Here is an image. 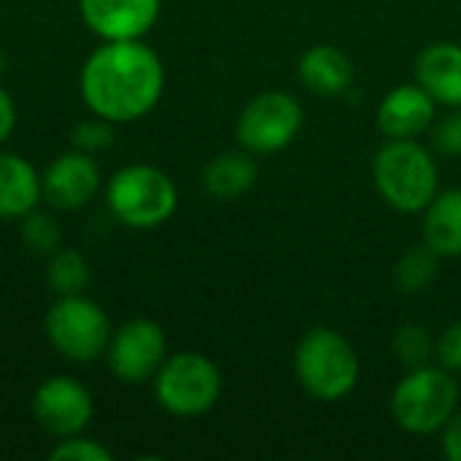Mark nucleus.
<instances>
[{"mask_svg": "<svg viewBox=\"0 0 461 461\" xmlns=\"http://www.w3.org/2000/svg\"><path fill=\"white\" fill-rule=\"evenodd\" d=\"M165 68L151 46L138 41H105L81 68V97L100 119L135 122L162 97Z\"/></svg>", "mask_w": 461, "mask_h": 461, "instance_id": "obj_1", "label": "nucleus"}, {"mask_svg": "<svg viewBox=\"0 0 461 461\" xmlns=\"http://www.w3.org/2000/svg\"><path fill=\"white\" fill-rule=\"evenodd\" d=\"M373 178L381 197L400 213H419L438 194V162L413 138H389L373 159Z\"/></svg>", "mask_w": 461, "mask_h": 461, "instance_id": "obj_2", "label": "nucleus"}, {"mask_svg": "<svg viewBox=\"0 0 461 461\" xmlns=\"http://www.w3.org/2000/svg\"><path fill=\"white\" fill-rule=\"evenodd\" d=\"M294 370L303 389L321 402H338L359 384V357L354 346L330 327H316L300 340Z\"/></svg>", "mask_w": 461, "mask_h": 461, "instance_id": "obj_3", "label": "nucleus"}, {"mask_svg": "<svg viewBox=\"0 0 461 461\" xmlns=\"http://www.w3.org/2000/svg\"><path fill=\"white\" fill-rule=\"evenodd\" d=\"M105 203L122 224L154 230L176 213L178 189L170 176L154 165H127L111 176Z\"/></svg>", "mask_w": 461, "mask_h": 461, "instance_id": "obj_4", "label": "nucleus"}, {"mask_svg": "<svg viewBox=\"0 0 461 461\" xmlns=\"http://www.w3.org/2000/svg\"><path fill=\"white\" fill-rule=\"evenodd\" d=\"M459 408V386L446 367H413L392 394L394 421L413 435H432Z\"/></svg>", "mask_w": 461, "mask_h": 461, "instance_id": "obj_5", "label": "nucleus"}, {"mask_svg": "<svg viewBox=\"0 0 461 461\" xmlns=\"http://www.w3.org/2000/svg\"><path fill=\"white\" fill-rule=\"evenodd\" d=\"M49 343L70 362H95L111 343L105 311L84 294H59L46 313Z\"/></svg>", "mask_w": 461, "mask_h": 461, "instance_id": "obj_6", "label": "nucleus"}, {"mask_svg": "<svg viewBox=\"0 0 461 461\" xmlns=\"http://www.w3.org/2000/svg\"><path fill=\"white\" fill-rule=\"evenodd\" d=\"M154 392L170 416L192 419L216 405L221 394V373L208 357L184 351L162 362L154 375Z\"/></svg>", "mask_w": 461, "mask_h": 461, "instance_id": "obj_7", "label": "nucleus"}, {"mask_svg": "<svg viewBox=\"0 0 461 461\" xmlns=\"http://www.w3.org/2000/svg\"><path fill=\"white\" fill-rule=\"evenodd\" d=\"M303 127V108L286 92L257 95L238 119V140L254 154L286 149Z\"/></svg>", "mask_w": 461, "mask_h": 461, "instance_id": "obj_8", "label": "nucleus"}, {"mask_svg": "<svg viewBox=\"0 0 461 461\" xmlns=\"http://www.w3.org/2000/svg\"><path fill=\"white\" fill-rule=\"evenodd\" d=\"M111 373L124 384H143L154 378L167 359V340L157 321L132 319L122 324L105 348Z\"/></svg>", "mask_w": 461, "mask_h": 461, "instance_id": "obj_9", "label": "nucleus"}, {"mask_svg": "<svg viewBox=\"0 0 461 461\" xmlns=\"http://www.w3.org/2000/svg\"><path fill=\"white\" fill-rule=\"evenodd\" d=\"M95 405L89 392L65 375H54L43 381L32 394V416L35 421L54 438H73L86 429L92 421Z\"/></svg>", "mask_w": 461, "mask_h": 461, "instance_id": "obj_10", "label": "nucleus"}, {"mask_svg": "<svg viewBox=\"0 0 461 461\" xmlns=\"http://www.w3.org/2000/svg\"><path fill=\"white\" fill-rule=\"evenodd\" d=\"M162 0H78L81 19L103 41H138L157 16Z\"/></svg>", "mask_w": 461, "mask_h": 461, "instance_id": "obj_11", "label": "nucleus"}, {"mask_svg": "<svg viewBox=\"0 0 461 461\" xmlns=\"http://www.w3.org/2000/svg\"><path fill=\"white\" fill-rule=\"evenodd\" d=\"M43 197L59 211L84 208L100 189V167L86 151L59 154L43 173Z\"/></svg>", "mask_w": 461, "mask_h": 461, "instance_id": "obj_12", "label": "nucleus"}, {"mask_svg": "<svg viewBox=\"0 0 461 461\" xmlns=\"http://www.w3.org/2000/svg\"><path fill=\"white\" fill-rule=\"evenodd\" d=\"M438 103L421 84L394 86L378 105V130L386 138H416L435 122Z\"/></svg>", "mask_w": 461, "mask_h": 461, "instance_id": "obj_13", "label": "nucleus"}, {"mask_svg": "<svg viewBox=\"0 0 461 461\" xmlns=\"http://www.w3.org/2000/svg\"><path fill=\"white\" fill-rule=\"evenodd\" d=\"M419 84L435 97V103L461 108V46L440 41L427 46L416 59Z\"/></svg>", "mask_w": 461, "mask_h": 461, "instance_id": "obj_14", "label": "nucleus"}, {"mask_svg": "<svg viewBox=\"0 0 461 461\" xmlns=\"http://www.w3.org/2000/svg\"><path fill=\"white\" fill-rule=\"evenodd\" d=\"M43 197L38 170L19 154L0 151V219H22Z\"/></svg>", "mask_w": 461, "mask_h": 461, "instance_id": "obj_15", "label": "nucleus"}, {"mask_svg": "<svg viewBox=\"0 0 461 461\" xmlns=\"http://www.w3.org/2000/svg\"><path fill=\"white\" fill-rule=\"evenodd\" d=\"M354 65L351 59L330 43L311 46L300 57V81L319 97H335L351 86Z\"/></svg>", "mask_w": 461, "mask_h": 461, "instance_id": "obj_16", "label": "nucleus"}, {"mask_svg": "<svg viewBox=\"0 0 461 461\" xmlns=\"http://www.w3.org/2000/svg\"><path fill=\"white\" fill-rule=\"evenodd\" d=\"M424 240L438 257H461V189L438 192L427 205Z\"/></svg>", "mask_w": 461, "mask_h": 461, "instance_id": "obj_17", "label": "nucleus"}, {"mask_svg": "<svg viewBox=\"0 0 461 461\" xmlns=\"http://www.w3.org/2000/svg\"><path fill=\"white\" fill-rule=\"evenodd\" d=\"M257 181V165L243 151H227L208 162L203 173V186L216 200H235L249 192Z\"/></svg>", "mask_w": 461, "mask_h": 461, "instance_id": "obj_18", "label": "nucleus"}, {"mask_svg": "<svg viewBox=\"0 0 461 461\" xmlns=\"http://www.w3.org/2000/svg\"><path fill=\"white\" fill-rule=\"evenodd\" d=\"M46 281L57 294H81L89 284V265L78 251L57 249L46 267Z\"/></svg>", "mask_w": 461, "mask_h": 461, "instance_id": "obj_19", "label": "nucleus"}, {"mask_svg": "<svg viewBox=\"0 0 461 461\" xmlns=\"http://www.w3.org/2000/svg\"><path fill=\"white\" fill-rule=\"evenodd\" d=\"M394 278L397 284L416 294L432 286V281L438 278V254L429 246L421 249H411L408 254H402V259L394 267Z\"/></svg>", "mask_w": 461, "mask_h": 461, "instance_id": "obj_20", "label": "nucleus"}, {"mask_svg": "<svg viewBox=\"0 0 461 461\" xmlns=\"http://www.w3.org/2000/svg\"><path fill=\"white\" fill-rule=\"evenodd\" d=\"M19 235L32 254H54L62 240V230H59L57 219L49 213H41L35 208L22 216Z\"/></svg>", "mask_w": 461, "mask_h": 461, "instance_id": "obj_21", "label": "nucleus"}, {"mask_svg": "<svg viewBox=\"0 0 461 461\" xmlns=\"http://www.w3.org/2000/svg\"><path fill=\"white\" fill-rule=\"evenodd\" d=\"M394 354L411 365V367H419L429 359L432 354V340H429V332L419 324H408L397 332L394 338Z\"/></svg>", "mask_w": 461, "mask_h": 461, "instance_id": "obj_22", "label": "nucleus"}, {"mask_svg": "<svg viewBox=\"0 0 461 461\" xmlns=\"http://www.w3.org/2000/svg\"><path fill=\"white\" fill-rule=\"evenodd\" d=\"M113 454L100 446L97 440L73 435V438H62L59 446L51 451V461H111Z\"/></svg>", "mask_w": 461, "mask_h": 461, "instance_id": "obj_23", "label": "nucleus"}, {"mask_svg": "<svg viewBox=\"0 0 461 461\" xmlns=\"http://www.w3.org/2000/svg\"><path fill=\"white\" fill-rule=\"evenodd\" d=\"M70 140H73V146L78 151H86V154L100 151V149H105L113 140L111 122L108 119H100V116L97 119H86V122H81V124L73 127Z\"/></svg>", "mask_w": 461, "mask_h": 461, "instance_id": "obj_24", "label": "nucleus"}, {"mask_svg": "<svg viewBox=\"0 0 461 461\" xmlns=\"http://www.w3.org/2000/svg\"><path fill=\"white\" fill-rule=\"evenodd\" d=\"M432 146L443 157H461V108L443 116L432 130Z\"/></svg>", "mask_w": 461, "mask_h": 461, "instance_id": "obj_25", "label": "nucleus"}, {"mask_svg": "<svg viewBox=\"0 0 461 461\" xmlns=\"http://www.w3.org/2000/svg\"><path fill=\"white\" fill-rule=\"evenodd\" d=\"M438 357L440 365L451 373H461V321L451 324L438 343Z\"/></svg>", "mask_w": 461, "mask_h": 461, "instance_id": "obj_26", "label": "nucleus"}, {"mask_svg": "<svg viewBox=\"0 0 461 461\" xmlns=\"http://www.w3.org/2000/svg\"><path fill=\"white\" fill-rule=\"evenodd\" d=\"M443 451L451 461H461V411H456L443 427Z\"/></svg>", "mask_w": 461, "mask_h": 461, "instance_id": "obj_27", "label": "nucleus"}, {"mask_svg": "<svg viewBox=\"0 0 461 461\" xmlns=\"http://www.w3.org/2000/svg\"><path fill=\"white\" fill-rule=\"evenodd\" d=\"M14 127H16V105L11 100V95L0 86V143L8 140Z\"/></svg>", "mask_w": 461, "mask_h": 461, "instance_id": "obj_28", "label": "nucleus"}, {"mask_svg": "<svg viewBox=\"0 0 461 461\" xmlns=\"http://www.w3.org/2000/svg\"><path fill=\"white\" fill-rule=\"evenodd\" d=\"M3 65H5V59H3V51H0V73H3Z\"/></svg>", "mask_w": 461, "mask_h": 461, "instance_id": "obj_29", "label": "nucleus"}]
</instances>
